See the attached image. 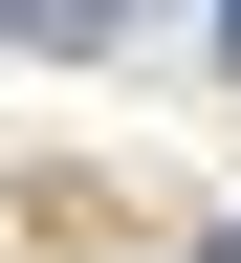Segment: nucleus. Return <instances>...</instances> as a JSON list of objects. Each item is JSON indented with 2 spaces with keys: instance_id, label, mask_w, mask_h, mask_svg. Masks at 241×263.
Wrapping results in <instances>:
<instances>
[{
  "instance_id": "f257e3e1",
  "label": "nucleus",
  "mask_w": 241,
  "mask_h": 263,
  "mask_svg": "<svg viewBox=\"0 0 241 263\" xmlns=\"http://www.w3.org/2000/svg\"><path fill=\"white\" fill-rule=\"evenodd\" d=\"M219 66H241V0H219Z\"/></svg>"
}]
</instances>
